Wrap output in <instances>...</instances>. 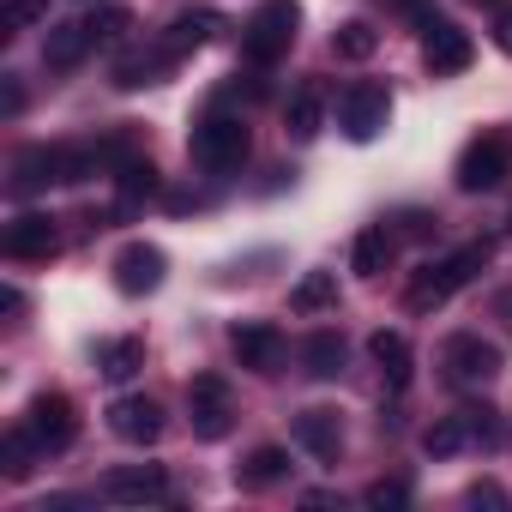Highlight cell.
<instances>
[{
  "label": "cell",
  "mask_w": 512,
  "mask_h": 512,
  "mask_svg": "<svg viewBox=\"0 0 512 512\" xmlns=\"http://www.w3.org/2000/svg\"><path fill=\"white\" fill-rule=\"evenodd\" d=\"M386 7H404V13H416V7H422V0H386Z\"/></svg>",
  "instance_id": "cell-40"
},
{
  "label": "cell",
  "mask_w": 512,
  "mask_h": 512,
  "mask_svg": "<svg viewBox=\"0 0 512 512\" xmlns=\"http://www.w3.org/2000/svg\"><path fill=\"white\" fill-rule=\"evenodd\" d=\"M290 308H296V314H326V308H338V278H332V272H302V284L290 290Z\"/></svg>",
  "instance_id": "cell-25"
},
{
  "label": "cell",
  "mask_w": 512,
  "mask_h": 512,
  "mask_svg": "<svg viewBox=\"0 0 512 512\" xmlns=\"http://www.w3.org/2000/svg\"><path fill=\"white\" fill-rule=\"evenodd\" d=\"M512 175V139L506 133H476L458 157V187L464 193H488Z\"/></svg>",
  "instance_id": "cell-4"
},
{
  "label": "cell",
  "mask_w": 512,
  "mask_h": 512,
  "mask_svg": "<svg viewBox=\"0 0 512 512\" xmlns=\"http://www.w3.org/2000/svg\"><path fill=\"white\" fill-rule=\"evenodd\" d=\"M446 374H452L458 386H482V380L500 374V350H494L488 338H476V332H458V338L446 344Z\"/></svg>",
  "instance_id": "cell-12"
},
{
  "label": "cell",
  "mask_w": 512,
  "mask_h": 512,
  "mask_svg": "<svg viewBox=\"0 0 512 512\" xmlns=\"http://www.w3.org/2000/svg\"><path fill=\"white\" fill-rule=\"evenodd\" d=\"M37 452H43V440H37L25 422H19V428H7V440H0V470H7V482H25Z\"/></svg>",
  "instance_id": "cell-24"
},
{
  "label": "cell",
  "mask_w": 512,
  "mask_h": 512,
  "mask_svg": "<svg viewBox=\"0 0 512 512\" xmlns=\"http://www.w3.org/2000/svg\"><path fill=\"white\" fill-rule=\"evenodd\" d=\"M187 416H193V434H199V440H223L229 422H235L229 380H223V374H193V386H187Z\"/></svg>",
  "instance_id": "cell-6"
},
{
  "label": "cell",
  "mask_w": 512,
  "mask_h": 512,
  "mask_svg": "<svg viewBox=\"0 0 512 512\" xmlns=\"http://www.w3.org/2000/svg\"><path fill=\"white\" fill-rule=\"evenodd\" d=\"M115 181H121V205H139V199L157 193V169H151V157H127V163L115 169Z\"/></svg>",
  "instance_id": "cell-28"
},
{
  "label": "cell",
  "mask_w": 512,
  "mask_h": 512,
  "mask_svg": "<svg viewBox=\"0 0 512 512\" xmlns=\"http://www.w3.org/2000/svg\"><path fill=\"white\" fill-rule=\"evenodd\" d=\"M488 7H494V0H488Z\"/></svg>",
  "instance_id": "cell-41"
},
{
  "label": "cell",
  "mask_w": 512,
  "mask_h": 512,
  "mask_svg": "<svg viewBox=\"0 0 512 512\" xmlns=\"http://www.w3.org/2000/svg\"><path fill=\"white\" fill-rule=\"evenodd\" d=\"M193 163L205 169V175H235L241 163H247V151H253V133H247V121L241 115H205L199 127H193Z\"/></svg>",
  "instance_id": "cell-3"
},
{
  "label": "cell",
  "mask_w": 512,
  "mask_h": 512,
  "mask_svg": "<svg viewBox=\"0 0 512 512\" xmlns=\"http://www.w3.org/2000/svg\"><path fill=\"white\" fill-rule=\"evenodd\" d=\"M470 506H506L500 482H476V488H470Z\"/></svg>",
  "instance_id": "cell-34"
},
{
  "label": "cell",
  "mask_w": 512,
  "mask_h": 512,
  "mask_svg": "<svg viewBox=\"0 0 512 512\" xmlns=\"http://www.w3.org/2000/svg\"><path fill=\"white\" fill-rule=\"evenodd\" d=\"M0 109H7V115H19V109H25V91H19L13 79H7V91H0Z\"/></svg>",
  "instance_id": "cell-37"
},
{
  "label": "cell",
  "mask_w": 512,
  "mask_h": 512,
  "mask_svg": "<svg viewBox=\"0 0 512 512\" xmlns=\"http://www.w3.org/2000/svg\"><path fill=\"white\" fill-rule=\"evenodd\" d=\"M368 356L380 362V374H386L392 392L410 386V362H416V356H410V338H404V332H374V338H368Z\"/></svg>",
  "instance_id": "cell-17"
},
{
  "label": "cell",
  "mask_w": 512,
  "mask_h": 512,
  "mask_svg": "<svg viewBox=\"0 0 512 512\" xmlns=\"http://www.w3.org/2000/svg\"><path fill=\"white\" fill-rule=\"evenodd\" d=\"M163 272H169V260H163V247H151V241H127L115 253V290L121 296H151L163 284Z\"/></svg>",
  "instance_id": "cell-10"
},
{
  "label": "cell",
  "mask_w": 512,
  "mask_h": 512,
  "mask_svg": "<svg viewBox=\"0 0 512 512\" xmlns=\"http://www.w3.org/2000/svg\"><path fill=\"white\" fill-rule=\"evenodd\" d=\"M0 314H13V320H19V314H25V296H19V290H13V284H7V290H0Z\"/></svg>",
  "instance_id": "cell-36"
},
{
  "label": "cell",
  "mask_w": 512,
  "mask_h": 512,
  "mask_svg": "<svg viewBox=\"0 0 512 512\" xmlns=\"http://www.w3.org/2000/svg\"><path fill=\"white\" fill-rule=\"evenodd\" d=\"M320 121H326V97H320V85H302V91L290 97V109H284V133L308 145V139L320 133Z\"/></svg>",
  "instance_id": "cell-22"
},
{
  "label": "cell",
  "mask_w": 512,
  "mask_h": 512,
  "mask_svg": "<svg viewBox=\"0 0 512 512\" xmlns=\"http://www.w3.org/2000/svg\"><path fill=\"white\" fill-rule=\"evenodd\" d=\"M73 506H79V494H49L37 512H73Z\"/></svg>",
  "instance_id": "cell-38"
},
{
  "label": "cell",
  "mask_w": 512,
  "mask_h": 512,
  "mask_svg": "<svg viewBox=\"0 0 512 512\" xmlns=\"http://www.w3.org/2000/svg\"><path fill=\"white\" fill-rule=\"evenodd\" d=\"M91 49H97V43H91L85 19H79V25H49V37H43V67H49V73H73Z\"/></svg>",
  "instance_id": "cell-15"
},
{
  "label": "cell",
  "mask_w": 512,
  "mask_h": 512,
  "mask_svg": "<svg viewBox=\"0 0 512 512\" xmlns=\"http://www.w3.org/2000/svg\"><path fill=\"white\" fill-rule=\"evenodd\" d=\"M488 266V241H470V247H458V253H446V260H434V266H422L416 278H410V290H404V302H410V314H434V308H446L476 272Z\"/></svg>",
  "instance_id": "cell-1"
},
{
  "label": "cell",
  "mask_w": 512,
  "mask_h": 512,
  "mask_svg": "<svg viewBox=\"0 0 512 512\" xmlns=\"http://www.w3.org/2000/svg\"><path fill=\"white\" fill-rule=\"evenodd\" d=\"M302 362H308L314 380H338V374H344V338H338V332H314V338L302 344Z\"/></svg>",
  "instance_id": "cell-26"
},
{
  "label": "cell",
  "mask_w": 512,
  "mask_h": 512,
  "mask_svg": "<svg viewBox=\"0 0 512 512\" xmlns=\"http://www.w3.org/2000/svg\"><path fill=\"white\" fill-rule=\"evenodd\" d=\"M422 61H428L434 79H452V73H464L476 61V43L452 19H422Z\"/></svg>",
  "instance_id": "cell-7"
},
{
  "label": "cell",
  "mask_w": 512,
  "mask_h": 512,
  "mask_svg": "<svg viewBox=\"0 0 512 512\" xmlns=\"http://www.w3.org/2000/svg\"><path fill=\"white\" fill-rule=\"evenodd\" d=\"M97 368H103V380H133L145 368V344L139 338H109V344H97Z\"/></svg>",
  "instance_id": "cell-23"
},
{
  "label": "cell",
  "mask_w": 512,
  "mask_h": 512,
  "mask_svg": "<svg viewBox=\"0 0 512 512\" xmlns=\"http://www.w3.org/2000/svg\"><path fill=\"white\" fill-rule=\"evenodd\" d=\"M296 31H302V7H296V0H266V7L247 19V31H241L247 67H272V61H284L290 43H296Z\"/></svg>",
  "instance_id": "cell-2"
},
{
  "label": "cell",
  "mask_w": 512,
  "mask_h": 512,
  "mask_svg": "<svg viewBox=\"0 0 512 512\" xmlns=\"http://www.w3.org/2000/svg\"><path fill=\"white\" fill-rule=\"evenodd\" d=\"M25 428L43 440V452H67V446L79 440L73 398H67V392H43V398H31V410H25Z\"/></svg>",
  "instance_id": "cell-9"
},
{
  "label": "cell",
  "mask_w": 512,
  "mask_h": 512,
  "mask_svg": "<svg viewBox=\"0 0 512 512\" xmlns=\"http://www.w3.org/2000/svg\"><path fill=\"white\" fill-rule=\"evenodd\" d=\"M103 500H115V506H145V500H169V476H163L157 464L109 470V476H103Z\"/></svg>",
  "instance_id": "cell-13"
},
{
  "label": "cell",
  "mask_w": 512,
  "mask_h": 512,
  "mask_svg": "<svg viewBox=\"0 0 512 512\" xmlns=\"http://www.w3.org/2000/svg\"><path fill=\"white\" fill-rule=\"evenodd\" d=\"M374 49H380V31H374L368 19H350V25L332 31V55H338V61H368Z\"/></svg>",
  "instance_id": "cell-27"
},
{
  "label": "cell",
  "mask_w": 512,
  "mask_h": 512,
  "mask_svg": "<svg viewBox=\"0 0 512 512\" xmlns=\"http://www.w3.org/2000/svg\"><path fill=\"white\" fill-rule=\"evenodd\" d=\"M43 13H49V0H7L0 7V31H31V25H43Z\"/></svg>",
  "instance_id": "cell-30"
},
{
  "label": "cell",
  "mask_w": 512,
  "mask_h": 512,
  "mask_svg": "<svg viewBox=\"0 0 512 512\" xmlns=\"http://www.w3.org/2000/svg\"><path fill=\"white\" fill-rule=\"evenodd\" d=\"M428 223H434V217H422V211H410V217H404V235H416V241H422V235H428Z\"/></svg>",
  "instance_id": "cell-39"
},
{
  "label": "cell",
  "mask_w": 512,
  "mask_h": 512,
  "mask_svg": "<svg viewBox=\"0 0 512 512\" xmlns=\"http://www.w3.org/2000/svg\"><path fill=\"white\" fill-rule=\"evenodd\" d=\"M0 247H7V260H49V253L61 247V229H55L49 211H25V217L7 223Z\"/></svg>",
  "instance_id": "cell-11"
},
{
  "label": "cell",
  "mask_w": 512,
  "mask_h": 512,
  "mask_svg": "<svg viewBox=\"0 0 512 512\" xmlns=\"http://www.w3.org/2000/svg\"><path fill=\"white\" fill-rule=\"evenodd\" d=\"M494 43H500V49H506V55H512V7H506V13H500V19H494Z\"/></svg>",
  "instance_id": "cell-35"
},
{
  "label": "cell",
  "mask_w": 512,
  "mask_h": 512,
  "mask_svg": "<svg viewBox=\"0 0 512 512\" xmlns=\"http://www.w3.org/2000/svg\"><path fill=\"white\" fill-rule=\"evenodd\" d=\"M109 428L127 440V446H151L163 434V410L151 398H115L109 404Z\"/></svg>",
  "instance_id": "cell-14"
},
{
  "label": "cell",
  "mask_w": 512,
  "mask_h": 512,
  "mask_svg": "<svg viewBox=\"0 0 512 512\" xmlns=\"http://www.w3.org/2000/svg\"><path fill=\"white\" fill-rule=\"evenodd\" d=\"M374 512H392V506H410V482L404 476H380V482H368V494H362Z\"/></svg>",
  "instance_id": "cell-31"
},
{
  "label": "cell",
  "mask_w": 512,
  "mask_h": 512,
  "mask_svg": "<svg viewBox=\"0 0 512 512\" xmlns=\"http://www.w3.org/2000/svg\"><path fill=\"white\" fill-rule=\"evenodd\" d=\"M386 121H392V97H386V85H350V91L338 97V127H344L356 145L380 139Z\"/></svg>",
  "instance_id": "cell-5"
},
{
  "label": "cell",
  "mask_w": 512,
  "mask_h": 512,
  "mask_svg": "<svg viewBox=\"0 0 512 512\" xmlns=\"http://www.w3.org/2000/svg\"><path fill=\"white\" fill-rule=\"evenodd\" d=\"M217 31H223V19H217L211 7H187V13H175V19H169L163 49H169V55H187V49H205Z\"/></svg>",
  "instance_id": "cell-16"
},
{
  "label": "cell",
  "mask_w": 512,
  "mask_h": 512,
  "mask_svg": "<svg viewBox=\"0 0 512 512\" xmlns=\"http://www.w3.org/2000/svg\"><path fill=\"white\" fill-rule=\"evenodd\" d=\"M290 476V452L284 446H253L241 464H235V482L241 488H272V482H284Z\"/></svg>",
  "instance_id": "cell-18"
},
{
  "label": "cell",
  "mask_w": 512,
  "mask_h": 512,
  "mask_svg": "<svg viewBox=\"0 0 512 512\" xmlns=\"http://www.w3.org/2000/svg\"><path fill=\"white\" fill-rule=\"evenodd\" d=\"M296 440H302L314 458H338V446H344L338 410H302V416H296Z\"/></svg>",
  "instance_id": "cell-20"
},
{
  "label": "cell",
  "mask_w": 512,
  "mask_h": 512,
  "mask_svg": "<svg viewBox=\"0 0 512 512\" xmlns=\"http://www.w3.org/2000/svg\"><path fill=\"white\" fill-rule=\"evenodd\" d=\"M169 61H175V55H169L163 43H157V49H133V55H121V61H115V85H121V91L157 85V79L169 73Z\"/></svg>",
  "instance_id": "cell-19"
},
{
  "label": "cell",
  "mask_w": 512,
  "mask_h": 512,
  "mask_svg": "<svg viewBox=\"0 0 512 512\" xmlns=\"http://www.w3.org/2000/svg\"><path fill=\"white\" fill-rule=\"evenodd\" d=\"M464 422H470V440H482V446H494V410H464Z\"/></svg>",
  "instance_id": "cell-33"
},
{
  "label": "cell",
  "mask_w": 512,
  "mask_h": 512,
  "mask_svg": "<svg viewBox=\"0 0 512 512\" xmlns=\"http://www.w3.org/2000/svg\"><path fill=\"white\" fill-rule=\"evenodd\" d=\"M229 350H235V362L253 368V374H278L284 356H290V344H284V332H278L272 320H247V326H235V332H229Z\"/></svg>",
  "instance_id": "cell-8"
},
{
  "label": "cell",
  "mask_w": 512,
  "mask_h": 512,
  "mask_svg": "<svg viewBox=\"0 0 512 512\" xmlns=\"http://www.w3.org/2000/svg\"><path fill=\"white\" fill-rule=\"evenodd\" d=\"M392 247H398V235H392L386 223H368V229L356 235V247H350V266H356L362 278H380L386 260H392Z\"/></svg>",
  "instance_id": "cell-21"
},
{
  "label": "cell",
  "mask_w": 512,
  "mask_h": 512,
  "mask_svg": "<svg viewBox=\"0 0 512 512\" xmlns=\"http://www.w3.org/2000/svg\"><path fill=\"white\" fill-rule=\"evenodd\" d=\"M133 19H127V7H97L91 19H85V31H91V43H115L121 31H127Z\"/></svg>",
  "instance_id": "cell-32"
},
{
  "label": "cell",
  "mask_w": 512,
  "mask_h": 512,
  "mask_svg": "<svg viewBox=\"0 0 512 512\" xmlns=\"http://www.w3.org/2000/svg\"><path fill=\"white\" fill-rule=\"evenodd\" d=\"M458 446H470V422H464V416H440V422L422 434V452H428V458H452Z\"/></svg>",
  "instance_id": "cell-29"
}]
</instances>
